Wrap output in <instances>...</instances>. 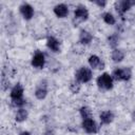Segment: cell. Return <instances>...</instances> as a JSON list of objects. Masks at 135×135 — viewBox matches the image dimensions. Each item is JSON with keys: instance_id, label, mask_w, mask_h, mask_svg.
<instances>
[{"instance_id": "1", "label": "cell", "mask_w": 135, "mask_h": 135, "mask_svg": "<svg viewBox=\"0 0 135 135\" xmlns=\"http://www.w3.org/2000/svg\"><path fill=\"white\" fill-rule=\"evenodd\" d=\"M111 76L116 81H129L132 77V71L130 68H117L112 72Z\"/></svg>"}, {"instance_id": "2", "label": "cell", "mask_w": 135, "mask_h": 135, "mask_svg": "<svg viewBox=\"0 0 135 135\" xmlns=\"http://www.w3.org/2000/svg\"><path fill=\"white\" fill-rule=\"evenodd\" d=\"M92 78H93L92 70L86 66H81L75 73V79L80 83H86V82L91 81Z\"/></svg>"}, {"instance_id": "3", "label": "cell", "mask_w": 135, "mask_h": 135, "mask_svg": "<svg viewBox=\"0 0 135 135\" xmlns=\"http://www.w3.org/2000/svg\"><path fill=\"white\" fill-rule=\"evenodd\" d=\"M96 83L99 89L109 91L113 88V78L109 73H102L97 77Z\"/></svg>"}, {"instance_id": "4", "label": "cell", "mask_w": 135, "mask_h": 135, "mask_svg": "<svg viewBox=\"0 0 135 135\" xmlns=\"http://www.w3.org/2000/svg\"><path fill=\"white\" fill-rule=\"evenodd\" d=\"M134 5H135V0H121L115 3V8H116V12L120 16H122Z\"/></svg>"}, {"instance_id": "5", "label": "cell", "mask_w": 135, "mask_h": 135, "mask_svg": "<svg viewBox=\"0 0 135 135\" xmlns=\"http://www.w3.org/2000/svg\"><path fill=\"white\" fill-rule=\"evenodd\" d=\"M31 64H32V66H34L36 69H43V66L45 64L44 54L42 52H40V51H37L34 54V56H33V58L31 60Z\"/></svg>"}, {"instance_id": "6", "label": "cell", "mask_w": 135, "mask_h": 135, "mask_svg": "<svg viewBox=\"0 0 135 135\" xmlns=\"http://www.w3.org/2000/svg\"><path fill=\"white\" fill-rule=\"evenodd\" d=\"M82 129L89 134H95L98 132V126L93 118H88L82 120Z\"/></svg>"}, {"instance_id": "7", "label": "cell", "mask_w": 135, "mask_h": 135, "mask_svg": "<svg viewBox=\"0 0 135 135\" xmlns=\"http://www.w3.org/2000/svg\"><path fill=\"white\" fill-rule=\"evenodd\" d=\"M19 12L21 14V16L23 17V19L25 20H31L34 17V8L31 4L23 2L20 6H19Z\"/></svg>"}, {"instance_id": "8", "label": "cell", "mask_w": 135, "mask_h": 135, "mask_svg": "<svg viewBox=\"0 0 135 135\" xmlns=\"http://www.w3.org/2000/svg\"><path fill=\"white\" fill-rule=\"evenodd\" d=\"M74 18L79 21H85L89 18V11L84 5H78L74 11Z\"/></svg>"}, {"instance_id": "9", "label": "cell", "mask_w": 135, "mask_h": 135, "mask_svg": "<svg viewBox=\"0 0 135 135\" xmlns=\"http://www.w3.org/2000/svg\"><path fill=\"white\" fill-rule=\"evenodd\" d=\"M46 95H47V83L45 80H43L40 83H38V85L36 86L35 97L39 100H42L46 97Z\"/></svg>"}, {"instance_id": "10", "label": "cell", "mask_w": 135, "mask_h": 135, "mask_svg": "<svg viewBox=\"0 0 135 135\" xmlns=\"http://www.w3.org/2000/svg\"><path fill=\"white\" fill-rule=\"evenodd\" d=\"M54 14L58 18H64L69 15V6L65 3H59L54 6Z\"/></svg>"}, {"instance_id": "11", "label": "cell", "mask_w": 135, "mask_h": 135, "mask_svg": "<svg viewBox=\"0 0 135 135\" xmlns=\"http://www.w3.org/2000/svg\"><path fill=\"white\" fill-rule=\"evenodd\" d=\"M9 96H11V99L12 100H17V99L23 98V86L20 83L15 84L12 88V90H11Z\"/></svg>"}, {"instance_id": "12", "label": "cell", "mask_w": 135, "mask_h": 135, "mask_svg": "<svg viewBox=\"0 0 135 135\" xmlns=\"http://www.w3.org/2000/svg\"><path fill=\"white\" fill-rule=\"evenodd\" d=\"M46 46H47L52 52H55V53L60 52V42H59L58 39H56V38L53 37V36L47 37V39H46Z\"/></svg>"}, {"instance_id": "13", "label": "cell", "mask_w": 135, "mask_h": 135, "mask_svg": "<svg viewBox=\"0 0 135 135\" xmlns=\"http://www.w3.org/2000/svg\"><path fill=\"white\" fill-rule=\"evenodd\" d=\"M88 62H89V65L93 69V70H96V69H103V62L101 61V59L97 56V55H91L88 59Z\"/></svg>"}, {"instance_id": "14", "label": "cell", "mask_w": 135, "mask_h": 135, "mask_svg": "<svg viewBox=\"0 0 135 135\" xmlns=\"http://www.w3.org/2000/svg\"><path fill=\"white\" fill-rule=\"evenodd\" d=\"M99 119H100V122L102 124H109L114 120V113L110 110L102 111L99 115Z\"/></svg>"}, {"instance_id": "15", "label": "cell", "mask_w": 135, "mask_h": 135, "mask_svg": "<svg viewBox=\"0 0 135 135\" xmlns=\"http://www.w3.org/2000/svg\"><path fill=\"white\" fill-rule=\"evenodd\" d=\"M92 40H93V35L90 32H88L86 30H81L80 31V33H79V42L81 44L86 45Z\"/></svg>"}, {"instance_id": "16", "label": "cell", "mask_w": 135, "mask_h": 135, "mask_svg": "<svg viewBox=\"0 0 135 135\" xmlns=\"http://www.w3.org/2000/svg\"><path fill=\"white\" fill-rule=\"evenodd\" d=\"M111 58H112V60H113L114 62L118 63V62H120V61L123 60V58H124V53H123V51H121V50L114 49L113 52H112V54H111Z\"/></svg>"}, {"instance_id": "17", "label": "cell", "mask_w": 135, "mask_h": 135, "mask_svg": "<svg viewBox=\"0 0 135 135\" xmlns=\"http://www.w3.org/2000/svg\"><path fill=\"white\" fill-rule=\"evenodd\" d=\"M27 116H28L27 111H26L25 109L21 108V109H19V110L17 111V113H16V115H15V120H16L17 122H23L24 120H26Z\"/></svg>"}, {"instance_id": "18", "label": "cell", "mask_w": 135, "mask_h": 135, "mask_svg": "<svg viewBox=\"0 0 135 135\" xmlns=\"http://www.w3.org/2000/svg\"><path fill=\"white\" fill-rule=\"evenodd\" d=\"M79 113H80V116H81L82 120H83V119H88V118H93V116H92V111H91V109H90L89 107H85V105L81 107V108L79 109Z\"/></svg>"}, {"instance_id": "19", "label": "cell", "mask_w": 135, "mask_h": 135, "mask_svg": "<svg viewBox=\"0 0 135 135\" xmlns=\"http://www.w3.org/2000/svg\"><path fill=\"white\" fill-rule=\"evenodd\" d=\"M102 19H103V21H104L107 24H109V25H113V24L116 23V19H115V17H114L113 14L110 13V12L104 13L103 16H102Z\"/></svg>"}, {"instance_id": "20", "label": "cell", "mask_w": 135, "mask_h": 135, "mask_svg": "<svg viewBox=\"0 0 135 135\" xmlns=\"http://www.w3.org/2000/svg\"><path fill=\"white\" fill-rule=\"evenodd\" d=\"M108 42H109V45L113 49H115L117 45H118V42H119V37L117 36V34H113L111 36L108 37Z\"/></svg>"}, {"instance_id": "21", "label": "cell", "mask_w": 135, "mask_h": 135, "mask_svg": "<svg viewBox=\"0 0 135 135\" xmlns=\"http://www.w3.org/2000/svg\"><path fill=\"white\" fill-rule=\"evenodd\" d=\"M70 90H71L72 93L78 94L79 91H80V82H78L76 79L73 80V81H71V83H70Z\"/></svg>"}, {"instance_id": "22", "label": "cell", "mask_w": 135, "mask_h": 135, "mask_svg": "<svg viewBox=\"0 0 135 135\" xmlns=\"http://www.w3.org/2000/svg\"><path fill=\"white\" fill-rule=\"evenodd\" d=\"M25 100L23 99V98H21V99H17V100H12V104L14 105V107H16V108H19V109H21L24 104H25Z\"/></svg>"}, {"instance_id": "23", "label": "cell", "mask_w": 135, "mask_h": 135, "mask_svg": "<svg viewBox=\"0 0 135 135\" xmlns=\"http://www.w3.org/2000/svg\"><path fill=\"white\" fill-rule=\"evenodd\" d=\"M95 4H97L99 7H104L107 5V1H100V0H95L94 1Z\"/></svg>"}, {"instance_id": "24", "label": "cell", "mask_w": 135, "mask_h": 135, "mask_svg": "<svg viewBox=\"0 0 135 135\" xmlns=\"http://www.w3.org/2000/svg\"><path fill=\"white\" fill-rule=\"evenodd\" d=\"M20 135H32L28 131H22L21 133H20Z\"/></svg>"}]
</instances>
